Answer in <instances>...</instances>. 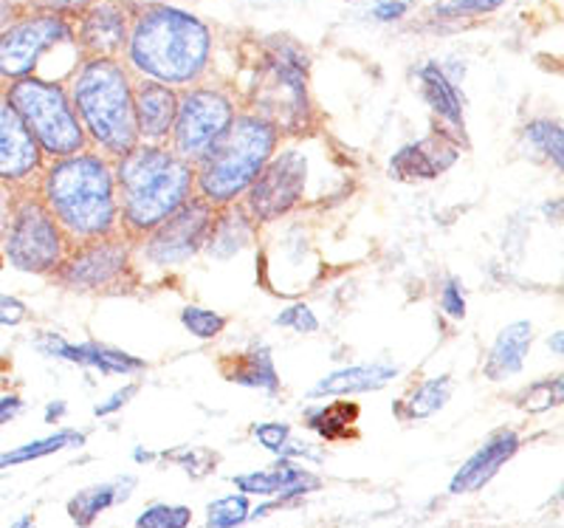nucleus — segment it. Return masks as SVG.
<instances>
[{
  "mask_svg": "<svg viewBox=\"0 0 564 528\" xmlns=\"http://www.w3.org/2000/svg\"><path fill=\"white\" fill-rule=\"evenodd\" d=\"M404 12H406V3H401V0H387V3L372 9V14H376L379 20H398Z\"/></svg>",
  "mask_w": 564,
  "mask_h": 528,
  "instance_id": "nucleus-45",
  "label": "nucleus"
},
{
  "mask_svg": "<svg viewBox=\"0 0 564 528\" xmlns=\"http://www.w3.org/2000/svg\"><path fill=\"white\" fill-rule=\"evenodd\" d=\"M449 396H452V379L449 376H437V379L417 385L415 390H412L404 401H398L392 410H395V416H401V419L406 421H415V419L421 421L435 416L437 410H443L446 401H449Z\"/></svg>",
  "mask_w": 564,
  "mask_h": 528,
  "instance_id": "nucleus-27",
  "label": "nucleus"
},
{
  "mask_svg": "<svg viewBox=\"0 0 564 528\" xmlns=\"http://www.w3.org/2000/svg\"><path fill=\"white\" fill-rule=\"evenodd\" d=\"M506 0H437L435 12L441 18H466V14H486L500 9Z\"/></svg>",
  "mask_w": 564,
  "mask_h": 528,
  "instance_id": "nucleus-35",
  "label": "nucleus"
},
{
  "mask_svg": "<svg viewBox=\"0 0 564 528\" xmlns=\"http://www.w3.org/2000/svg\"><path fill=\"white\" fill-rule=\"evenodd\" d=\"M254 439L265 446L269 452H276L282 455L285 444L291 441V427L280 424V421H265V424L254 427Z\"/></svg>",
  "mask_w": 564,
  "mask_h": 528,
  "instance_id": "nucleus-38",
  "label": "nucleus"
},
{
  "mask_svg": "<svg viewBox=\"0 0 564 528\" xmlns=\"http://www.w3.org/2000/svg\"><path fill=\"white\" fill-rule=\"evenodd\" d=\"M280 130L257 114H240L215 148L195 164L198 195L215 209L231 206L276 153Z\"/></svg>",
  "mask_w": 564,
  "mask_h": 528,
  "instance_id": "nucleus-5",
  "label": "nucleus"
},
{
  "mask_svg": "<svg viewBox=\"0 0 564 528\" xmlns=\"http://www.w3.org/2000/svg\"><path fill=\"white\" fill-rule=\"evenodd\" d=\"M122 486L124 481H119V484H97L77 492V495L68 500V517L77 522L79 528H88L105 509H110L113 503L124 500V497L130 495V486L128 489H122Z\"/></svg>",
  "mask_w": 564,
  "mask_h": 528,
  "instance_id": "nucleus-26",
  "label": "nucleus"
},
{
  "mask_svg": "<svg viewBox=\"0 0 564 528\" xmlns=\"http://www.w3.org/2000/svg\"><path fill=\"white\" fill-rule=\"evenodd\" d=\"M308 60L300 49L282 43L271 49L265 63L263 83H257V117L274 125L276 130H300L308 122V88H305Z\"/></svg>",
  "mask_w": 564,
  "mask_h": 528,
  "instance_id": "nucleus-8",
  "label": "nucleus"
},
{
  "mask_svg": "<svg viewBox=\"0 0 564 528\" xmlns=\"http://www.w3.org/2000/svg\"><path fill=\"white\" fill-rule=\"evenodd\" d=\"M167 457H173L175 464L184 466L193 477H204L206 472H212V466L218 464V455H212L209 450H178Z\"/></svg>",
  "mask_w": 564,
  "mask_h": 528,
  "instance_id": "nucleus-37",
  "label": "nucleus"
},
{
  "mask_svg": "<svg viewBox=\"0 0 564 528\" xmlns=\"http://www.w3.org/2000/svg\"><path fill=\"white\" fill-rule=\"evenodd\" d=\"M274 323L282 325V328L300 331V334H314L319 328V320H316V314L305 303H296L282 311V314H276Z\"/></svg>",
  "mask_w": 564,
  "mask_h": 528,
  "instance_id": "nucleus-36",
  "label": "nucleus"
},
{
  "mask_svg": "<svg viewBox=\"0 0 564 528\" xmlns=\"http://www.w3.org/2000/svg\"><path fill=\"white\" fill-rule=\"evenodd\" d=\"M37 7H43L45 12H70V9H83L88 0H34Z\"/></svg>",
  "mask_w": 564,
  "mask_h": 528,
  "instance_id": "nucleus-44",
  "label": "nucleus"
},
{
  "mask_svg": "<svg viewBox=\"0 0 564 528\" xmlns=\"http://www.w3.org/2000/svg\"><path fill=\"white\" fill-rule=\"evenodd\" d=\"M457 162V148L446 136H430L423 142L406 144L392 155L390 170L401 181H430Z\"/></svg>",
  "mask_w": 564,
  "mask_h": 528,
  "instance_id": "nucleus-17",
  "label": "nucleus"
},
{
  "mask_svg": "<svg viewBox=\"0 0 564 528\" xmlns=\"http://www.w3.org/2000/svg\"><path fill=\"white\" fill-rule=\"evenodd\" d=\"M305 181H308V159L300 150L274 153L246 190V209L254 220L282 218L300 204Z\"/></svg>",
  "mask_w": 564,
  "mask_h": 528,
  "instance_id": "nucleus-12",
  "label": "nucleus"
},
{
  "mask_svg": "<svg viewBox=\"0 0 564 528\" xmlns=\"http://www.w3.org/2000/svg\"><path fill=\"white\" fill-rule=\"evenodd\" d=\"M562 342H564L562 331H556V336H551V348L556 351V354H562Z\"/></svg>",
  "mask_w": 564,
  "mask_h": 528,
  "instance_id": "nucleus-49",
  "label": "nucleus"
},
{
  "mask_svg": "<svg viewBox=\"0 0 564 528\" xmlns=\"http://www.w3.org/2000/svg\"><path fill=\"white\" fill-rule=\"evenodd\" d=\"M70 40H74V32L54 12L14 18L0 32V79L14 83V79L34 77L40 60Z\"/></svg>",
  "mask_w": 564,
  "mask_h": 528,
  "instance_id": "nucleus-10",
  "label": "nucleus"
},
{
  "mask_svg": "<svg viewBox=\"0 0 564 528\" xmlns=\"http://www.w3.org/2000/svg\"><path fill=\"white\" fill-rule=\"evenodd\" d=\"M43 168V150L0 90V184L26 193L37 184Z\"/></svg>",
  "mask_w": 564,
  "mask_h": 528,
  "instance_id": "nucleus-14",
  "label": "nucleus"
},
{
  "mask_svg": "<svg viewBox=\"0 0 564 528\" xmlns=\"http://www.w3.org/2000/svg\"><path fill=\"white\" fill-rule=\"evenodd\" d=\"M3 97L48 159H65L88 148V136L70 105L68 88L57 79H14L3 88Z\"/></svg>",
  "mask_w": 564,
  "mask_h": 528,
  "instance_id": "nucleus-6",
  "label": "nucleus"
},
{
  "mask_svg": "<svg viewBox=\"0 0 564 528\" xmlns=\"http://www.w3.org/2000/svg\"><path fill=\"white\" fill-rule=\"evenodd\" d=\"M79 43L90 57H113L128 43V18L116 3H97L83 14Z\"/></svg>",
  "mask_w": 564,
  "mask_h": 528,
  "instance_id": "nucleus-19",
  "label": "nucleus"
},
{
  "mask_svg": "<svg viewBox=\"0 0 564 528\" xmlns=\"http://www.w3.org/2000/svg\"><path fill=\"white\" fill-rule=\"evenodd\" d=\"M215 206L206 204L200 195L186 198L170 218L161 220L153 233L144 235V258L155 266H178L200 251L209 238Z\"/></svg>",
  "mask_w": 564,
  "mask_h": 528,
  "instance_id": "nucleus-11",
  "label": "nucleus"
},
{
  "mask_svg": "<svg viewBox=\"0 0 564 528\" xmlns=\"http://www.w3.org/2000/svg\"><path fill=\"white\" fill-rule=\"evenodd\" d=\"M421 90H423V99H426L430 108L435 110V117H441L452 133L463 136V99L441 65L435 63L423 65Z\"/></svg>",
  "mask_w": 564,
  "mask_h": 528,
  "instance_id": "nucleus-23",
  "label": "nucleus"
},
{
  "mask_svg": "<svg viewBox=\"0 0 564 528\" xmlns=\"http://www.w3.org/2000/svg\"><path fill=\"white\" fill-rule=\"evenodd\" d=\"M533 342V325L531 323H511L508 328L500 331V336L494 340L491 354H488L482 374L491 381H502L508 376L520 374L525 365V356L531 351Z\"/></svg>",
  "mask_w": 564,
  "mask_h": 528,
  "instance_id": "nucleus-21",
  "label": "nucleus"
},
{
  "mask_svg": "<svg viewBox=\"0 0 564 528\" xmlns=\"http://www.w3.org/2000/svg\"><path fill=\"white\" fill-rule=\"evenodd\" d=\"M251 240V224L240 209H229L224 206V213L212 220L209 238H206V246L215 258H231L238 255L240 249H246Z\"/></svg>",
  "mask_w": 564,
  "mask_h": 528,
  "instance_id": "nucleus-25",
  "label": "nucleus"
},
{
  "mask_svg": "<svg viewBox=\"0 0 564 528\" xmlns=\"http://www.w3.org/2000/svg\"><path fill=\"white\" fill-rule=\"evenodd\" d=\"M249 497L229 495L209 503L206 509V528H238L240 522L249 520Z\"/></svg>",
  "mask_w": 564,
  "mask_h": 528,
  "instance_id": "nucleus-31",
  "label": "nucleus"
},
{
  "mask_svg": "<svg viewBox=\"0 0 564 528\" xmlns=\"http://www.w3.org/2000/svg\"><path fill=\"white\" fill-rule=\"evenodd\" d=\"M135 394H139V385L122 387V390H116V394L110 396L108 401H102V405L94 407V412H97V416H113V412H116V410H122V407L128 405V401L133 399Z\"/></svg>",
  "mask_w": 564,
  "mask_h": 528,
  "instance_id": "nucleus-42",
  "label": "nucleus"
},
{
  "mask_svg": "<svg viewBox=\"0 0 564 528\" xmlns=\"http://www.w3.org/2000/svg\"><path fill=\"white\" fill-rule=\"evenodd\" d=\"M193 522V511L186 506H170V503H155L144 509L135 520V528H186Z\"/></svg>",
  "mask_w": 564,
  "mask_h": 528,
  "instance_id": "nucleus-32",
  "label": "nucleus"
},
{
  "mask_svg": "<svg viewBox=\"0 0 564 528\" xmlns=\"http://www.w3.org/2000/svg\"><path fill=\"white\" fill-rule=\"evenodd\" d=\"M37 195L74 246L122 233L113 162L97 150L54 159L43 168Z\"/></svg>",
  "mask_w": 564,
  "mask_h": 528,
  "instance_id": "nucleus-1",
  "label": "nucleus"
},
{
  "mask_svg": "<svg viewBox=\"0 0 564 528\" xmlns=\"http://www.w3.org/2000/svg\"><path fill=\"white\" fill-rule=\"evenodd\" d=\"M398 376V367L392 365H352L341 367L336 374L325 376L319 385L314 387V396H350V394H370V390H381L390 385Z\"/></svg>",
  "mask_w": 564,
  "mask_h": 528,
  "instance_id": "nucleus-22",
  "label": "nucleus"
},
{
  "mask_svg": "<svg viewBox=\"0 0 564 528\" xmlns=\"http://www.w3.org/2000/svg\"><path fill=\"white\" fill-rule=\"evenodd\" d=\"M14 201H18V190L7 187V184H0V246H3L7 229H9V224H12Z\"/></svg>",
  "mask_w": 564,
  "mask_h": 528,
  "instance_id": "nucleus-41",
  "label": "nucleus"
},
{
  "mask_svg": "<svg viewBox=\"0 0 564 528\" xmlns=\"http://www.w3.org/2000/svg\"><path fill=\"white\" fill-rule=\"evenodd\" d=\"M220 367H224V376L229 381H238L243 387H260V390H269V394L280 390V376H276L274 359H271V351L265 345H257L246 354L231 356Z\"/></svg>",
  "mask_w": 564,
  "mask_h": 528,
  "instance_id": "nucleus-24",
  "label": "nucleus"
},
{
  "mask_svg": "<svg viewBox=\"0 0 564 528\" xmlns=\"http://www.w3.org/2000/svg\"><path fill=\"white\" fill-rule=\"evenodd\" d=\"M520 450V435L513 430H500L494 432L491 439L468 457L466 464L457 470V475L452 477V495H468V492H477L491 481L497 472L502 470V464H508Z\"/></svg>",
  "mask_w": 564,
  "mask_h": 528,
  "instance_id": "nucleus-16",
  "label": "nucleus"
},
{
  "mask_svg": "<svg viewBox=\"0 0 564 528\" xmlns=\"http://www.w3.org/2000/svg\"><path fill=\"white\" fill-rule=\"evenodd\" d=\"M20 410H23V399H20V396H3V399H0V427L9 424L12 419H18Z\"/></svg>",
  "mask_w": 564,
  "mask_h": 528,
  "instance_id": "nucleus-43",
  "label": "nucleus"
},
{
  "mask_svg": "<svg viewBox=\"0 0 564 528\" xmlns=\"http://www.w3.org/2000/svg\"><path fill=\"white\" fill-rule=\"evenodd\" d=\"M130 263V244L119 235L113 238L77 244L59 263L57 278L74 289H102L122 278Z\"/></svg>",
  "mask_w": 564,
  "mask_h": 528,
  "instance_id": "nucleus-13",
  "label": "nucleus"
},
{
  "mask_svg": "<svg viewBox=\"0 0 564 528\" xmlns=\"http://www.w3.org/2000/svg\"><path fill=\"white\" fill-rule=\"evenodd\" d=\"M525 139L539 155H545L547 162H553V168H564V130L558 122L551 119H536L525 128Z\"/></svg>",
  "mask_w": 564,
  "mask_h": 528,
  "instance_id": "nucleus-30",
  "label": "nucleus"
},
{
  "mask_svg": "<svg viewBox=\"0 0 564 528\" xmlns=\"http://www.w3.org/2000/svg\"><path fill=\"white\" fill-rule=\"evenodd\" d=\"M181 323H184V328L189 334L198 336V340H215L226 328V316L215 314L209 309H200V305H186L181 311Z\"/></svg>",
  "mask_w": 564,
  "mask_h": 528,
  "instance_id": "nucleus-33",
  "label": "nucleus"
},
{
  "mask_svg": "<svg viewBox=\"0 0 564 528\" xmlns=\"http://www.w3.org/2000/svg\"><path fill=\"white\" fill-rule=\"evenodd\" d=\"M235 117H238L235 105L224 90L189 88L178 97L173 133H170L173 136V153L195 168L229 130Z\"/></svg>",
  "mask_w": 564,
  "mask_h": 528,
  "instance_id": "nucleus-9",
  "label": "nucleus"
},
{
  "mask_svg": "<svg viewBox=\"0 0 564 528\" xmlns=\"http://www.w3.org/2000/svg\"><path fill=\"white\" fill-rule=\"evenodd\" d=\"M40 351L48 356H59V359L77 362L85 367H97L102 374H133L144 367V359H135V356L122 354V351L105 348L97 342H85V345H70L63 336L57 334H43L37 340Z\"/></svg>",
  "mask_w": 564,
  "mask_h": 528,
  "instance_id": "nucleus-20",
  "label": "nucleus"
},
{
  "mask_svg": "<svg viewBox=\"0 0 564 528\" xmlns=\"http://www.w3.org/2000/svg\"><path fill=\"white\" fill-rule=\"evenodd\" d=\"M63 412H65V401H52V405H48V410H45V421H48V424H54V421H57Z\"/></svg>",
  "mask_w": 564,
  "mask_h": 528,
  "instance_id": "nucleus-47",
  "label": "nucleus"
},
{
  "mask_svg": "<svg viewBox=\"0 0 564 528\" xmlns=\"http://www.w3.org/2000/svg\"><path fill=\"white\" fill-rule=\"evenodd\" d=\"M0 266H3V258H0Z\"/></svg>",
  "mask_w": 564,
  "mask_h": 528,
  "instance_id": "nucleus-50",
  "label": "nucleus"
},
{
  "mask_svg": "<svg viewBox=\"0 0 564 528\" xmlns=\"http://www.w3.org/2000/svg\"><path fill=\"white\" fill-rule=\"evenodd\" d=\"M70 105L77 110L88 144L119 159L139 144L133 119V83L113 57H88L70 83Z\"/></svg>",
  "mask_w": 564,
  "mask_h": 528,
  "instance_id": "nucleus-4",
  "label": "nucleus"
},
{
  "mask_svg": "<svg viewBox=\"0 0 564 528\" xmlns=\"http://www.w3.org/2000/svg\"><path fill=\"white\" fill-rule=\"evenodd\" d=\"M441 309L443 314L452 316V320H463L466 316V297H463V289L457 280H449L441 291Z\"/></svg>",
  "mask_w": 564,
  "mask_h": 528,
  "instance_id": "nucleus-39",
  "label": "nucleus"
},
{
  "mask_svg": "<svg viewBox=\"0 0 564 528\" xmlns=\"http://www.w3.org/2000/svg\"><path fill=\"white\" fill-rule=\"evenodd\" d=\"M562 401V379H547V381H539V385H533L531 390H525V396H522V410L528 412H542V410H551L553 405H558Z\"/></svg>",
  "mask_w": 564,
  "mask_h": 528,
  "instance_id": "nucleus-34",
  "label": "nucleus"
},
{
  "mask_svg": "<svg viewBox=\"0 0 564 528\" xmlns=\"http://www.w3.org/2000/svg\"><path fill=\"white\" fill-rule=\"evenodd\" d=\"M113 162L119 229L128 238L150 235L186 198H193L195 168L164 144L139 142Z\"/></svg>",
  "mask_w": 564,
  "mask_h": 528,
  "instance_id": "nucleus-2",
  "label": "nucleus"
},
{
  "mask_svg": "<svg viewBox=\"0 0 564 528\" xmlns=\"http://www.w3.org/2000/svg\"><path fill=\"white\" fill-rule=\"evenodd\" d=\"M18 18V3L14 0H0V32Z\"/></svg>",
  "mask_w": 564,
  "mask_h": 528,
  "instance_id": "nucleus-46",
  "label": "nucleus"
},
{
  "mask_svg": "<svg viewBox=\"0 0 564 528\" xmlns=\"http://www.w3.org/2000/svg\"><path fill=\"white\" fill-rule=\"evenodd\" d=\"M175 110H178V94L170 85L148 77L133 83V119L139 142H167L170 133H173Z\"/></svg>",
  "mask_w": 564,
  "mask_h": 528,
  "instance_id": "nucleus-15",
  "label": "nucleus"
},
{
  "mask_svg": "<svg viewBox=\"0 0 564 528\" xmlns=\"http://www.w3.org/2000/svg\"><path fill=\"white\" fill-rule=\"evenodd\" d=\"M12 528H37V526H34V520H32V517H20V520H14L12 522Z\"/></svg>",
  "mask_w": 564,
  "mask_h": 528,
  "instance_id": "nucleus-48",
  "label": "nucleus"
},
{
  "mask_svg": "<svg viewBox=\"0 0 564 528\" xmlns=\"http://www.w3.org/2000/svg\"><path fill=\"white\" fill-rule=\"evenodd\" d=\"M3 255L14 269L29 274H52L68 255V238L43 198L32 190L20 193L14 201L12 224L3 238Z\"/></svg>",
  "mask_w": 564,
  "mask_h": 528,
  "instance_id": "nucleus-7",
  "label": "nucleus"
},
{
  "mask_svg": "<svg viewBox=\"0 0 564 528\" xmlns=\"http://www.w3.org/2000/svg\"><path fill=\"white\" fill-rule=\"evenodd\" d=\"M359 419V405L352 401H334L319 410L308 412V427L327 441H339L350 435V427Z\"/></svg>",
  "mask_w": 564,
  "mask_h": 528,
  "instance_id": "nucleus-28",
  "label": "nucleus"
},
{
  "mask_svg": "<svg viewBox=\"0 0 564 528\" xmlns=\"http://www.w3.org/2000/svg\"><path fill=\"white\" fill-rule=\"evenodd\" d=\"M83 441H85V435L77 430L54 432V435H48V439L32 441V444H23V446H18V450L3 452V455H0V472L9 470V466L37 461V457L54 455V452H59V450H68V446H79Z\"/></svg>",
  "mask_w": 564,
  "mask_h": 528,
  "instance_id": "nucleus-29",
  "label": "nucleus"
},
{
  "mask_svg": "<svg viewBox=\"0 0 564 528\" xmlns=\"http://www.w3.org/2000/svg\"><path fill=\"white\" fill-rule=\"evenodd\" d=\"M26 305L20 303L18 297L0 294V325H20L26 320Z\"/></svg>",
  "mask_w": 564,
  "mask_h": 528,
  "instance_id": "nucleus-40",
  "label": "nucleus"
},
{
  "mask_svg": "<svg viewBox=\"0 0 564 528\" xmlns=\"http://www.w3.org/2000/svg\"><path fill=\"white\" fill-rule=\"evenodd\" d=\"M231 484L238 486L243 495H260V497L280 495V500L276 503H289L294 500V497L308 495V492H316L322 486L319 477L300 470V466H294L291 461H282V464H276L274 470L249 472V475L231 477Z\"/></svg>",
  "mask_w": 564,
  "mask_h": 528,
  "instance_id": "nucleus-18",
  "label": "nucleus"
},
{
  "mask_svg": "<svg viewBox=\"0 0 564 528\" xmlns=\"http://www.w3.org/2000/svg\"><path fill=\"white\" fill-rule=\"evenodd\" d=\"M130 63L139 74L164 85H189L209 60V29L193 14L153 7L135 20L130 34Z\"/></svg>",
  "mask_w": 564,
  "mask_h": 528,
  "instance_id": "nucleus-3",
  "label": "nucleus"
}]
</instances>
